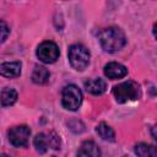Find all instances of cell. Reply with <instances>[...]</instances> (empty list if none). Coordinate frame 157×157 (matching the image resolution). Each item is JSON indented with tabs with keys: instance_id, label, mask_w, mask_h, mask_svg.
<instances>
[{
	"instance_id": "5",
	"label": "cell",
	"mask_w": 157,
	"mask_h": 157,
	"mask_svg": "<svg viewBox=\"0 0 157 157\" xmlns=\"http://www.w3.org/2000/svg\"><path fill=\"white\" fill-rule=\"evenodd\" d=\"M37 56L44 64L55 63L59 58V48L52 40H45L40 43L37 48Z\"/></svg>"
},
{
	"instance_id": "11",
	"label": "cell",
	"mask_w": 157,
	"mask_h": 157,
	"mask_svg": "<svg viewBox=\"0 0 157 157\" xmlns=\"http://www.w3.org/2000/svg\"><path fill=\"white\" fill-rule=\"evenodd\" d=\"M17 101V92L13 88L5 87L0 92V105L2 107H10Z\"/></svg>"
},
{
	"instance_id": "3",
	"label": "cell",
	"mask_w": 157,
	"mask_h": 157,
	"mask_svg": "<svg viewBox=\"0 0 157 157\" xmlns=\"http://www.w3.org/2000/svg\"><path fill=\"white\" fill-rule=\"evenodd\" d=\"M67 55H69L70 65L77 71H82L87 67L90 63V56H91L88 49L80 43L70 45Z\"/></svg>"
},
{
	"instance_id": "12",
	"label": "cell",
	"mask_w": 157,
	"mask_h": 157,
	"mask_svg": "<svg viewBox=\"0 0 157 157\" xmlns=\"http://www.w3.org/2000/svg\"><path fill=\"white\" fill-rule=\"evenodd\" d=\"M49 76H50V74H49L48 69H45L44 66L37 65V66L34 67L33 72H32V81H33L34 83L43 85V83H45V82L49 80Z\"/></svg>"
},
{
	"instance_id": "13",
	"label": "cell",
	"mask_w": 157,
	"mask_h": 157,
	"mask_svg": "<svg viewBox=\"0 0 157 157\" xmlns=\"http://www.w3.org/2000/svg\"><path fill=\"white\" fill-rule=\"evenodd\" d=\"M135 153L139 157H156V147L145 142H140L135 146Z\"/></svg>"
},
{
	"instance_id": "16",
	"label": "cell",
	"mask_w": 157,
	"mask_h": 157,
	"mask_svg": "<svg viewBox=\"0 0 157 157\" xmlns=\"http://www.w3.org/2000/svg\"><path fill=\"white\" fill-rule=\"evenodd\" d=\"M47 136H48V144H49V147L50 148H53V150L60 148V137L54 131L48 132Z\"/></svg>"
},
{
	"instance_id": "2",
	"label": "cell",
	"mask_w": 157,
	"mask_h": 157,
	"mask_svg": "<svg viewBox=\"0 0 157 157\" xmlns=\"http://www.w3.org/2000/svg\"><path fill=\"white\" fill-rule=\"evenodd\" d=\"M113 96L118 103H126L130 101H136L141 96L140 86L135 81H125L113 87Z\"/></svg>"
},
{
	"instance_id": "14",
	"label": "cell",
	"mask_w": 157,
	"mask_h": 157,
	"mask_svg": "<svg viewBox=\"0 0 157 157\" xmlns=\"http://www.w3.org/2000/svg\"><path fill=\"white\" fill-rule=\"evenodd\" d=\"M97 134L105 141H114L115 140V132L114 130L105 123H99L97 126Z\"/></svg>"
},
{
	"instance_id": "17",
	"label": "cell",
	"mask_w": 157,
	"mask_h": 157,
	"mask_svg": "<svg viewBox=\"0 0 157 157\" xmlns=\"http://www.w3.org/2000/svg\"><path fill=\"white\" fill-rule=\"evenodd\" d=\"M10 34V28L9 26L0 20V42H5V39L9 37Z\"/></svg>"
},
{
	"instance_id": "10",
	"label": "cell",
	"mask_w": 157,
	"mask_h": 157,
	"mask_svg": "<svg viewBox=\"0 0 157 157\" xmlns=\"http://www.w3.org/2000/svg\"><path fill=\"white\" fill-rule=\"evenodd\" d=\"M85 90L94 96H99L105 92L107 90V82L103 78H91L85 81Z\"/></svg>"
},
{
	"instance_id": "7",
	"label": "cell",
	"mask_w": 157,
	"mask_h": 157,
	"mask_svg": "<svg viewBox=\"0 0 157 157\" xmlns=\"http://www.w3.org/2000/svg\"><path fill=\"white\" fill-rule=\"evenodd\" d=\"M128 74V69L120 64V63H115V61H112V63H108L105 66H104V75L110 78V80H117V78H121L124 77L125 75Z\"/></svg>"
},
{
	"instance_id": "15",
	"label": "cell",
	"mask_w": 157,
	"mask_h": 157,
	"mask_svg": "<svg viewBox=\"0 0 157 157\" xmlns=\"http://www.w3.org/2000/svg\"><path fill=\"white\" fill-rule=\"evenodd\" d=\"M33 145L36 147V150L39 153H44L47 152V150L49 148V144H48V136L45 132H40L37 134L34 140H33Z\"/></svg>"
},
{
	"instance_id": "1",
	"label": "cell",
	"mask_w": 157,
	"mask_h": 157,
	"mask_svg": "<svg viewBox=\"0 0 157 157\" xmlns=\"http://www.w3.org/2000/svg\"><path fill=\"white\" fill-rule=\"evenodd\" d=\"M98 40L103 50L107 53L119 52L126 44L125 34L118 27H108L102 29L98 34Z\"/></svg>"
},
{
	"instance_id": "8",
	"label": "cell",
	"mask_w": 157,
	"mask_h": 157,
	"mask_svg": "<svg viewBox=\"0 0 157 157\" xmlns=\"http://www.w3.org/2000/svg\"><path fill=\"white\" fill-rule=\"evenodd\" d=\"M77 157H101V150L94 141H83L77 151Z\"/></svg>"
},
{
	"instance_id": "6",
	"label": "cell",
	"mask_w": 157,
	"mask_h": 157,
	"mask_svg": "<svg viewBox=\"0 0 157 157\" xmlns=\"http://www.w3.org/2000/svg\"><path fill=\"white\" fill-rule=\"evenodd\" d=\"M29 135H31V130L27 125L13 126L7 132L9 141L15 147H26L28 145Z\"/></svg>"
},
{
	"instance_id": "4",
	"label": "cell",
	"mask_w": 157,
	"mask_h": 157,
	"mask_svg": "<svg viewBox=\"0 0 157 157\" xmlns=\"http://www.w3.org/2000/svg\"><path fill=\"white\" fill-rule=\"evenodd\" d=\"M82 103V93L75 85H67L61 92V104L67 110H77Z\"/></svg>"
},
{
	"instance_id": "18",
	"label": "cell",
	"mask_w": 157,
	"mask_h": 157,
	"mask_svg": "<svg viewBox=\"0 0 157 157\" xmlns=\"http://www.w3.org/2000/svg\"><path fill=\"white\" fill-rule=\"evenodd\" d=\"M0 157H10L9 155H5V153H0Z\"/></svg>"
},
{
	"instance_id": "9",
	"label": "cell",
	"mask_w": 157,
	"mask_h": 157,
	"mask_svg": "<svg viewBox=\"0 0 157 157\" xmlns=\"http://www.w3.org/2000/svg\"><path fill=\"white\" fill-rule=\"evenodd\" d=\"M22 64L20 61H11V63H2L0 64V75L7 78L18 77L21 74Z\"/></svg>"
}]
</instances>
